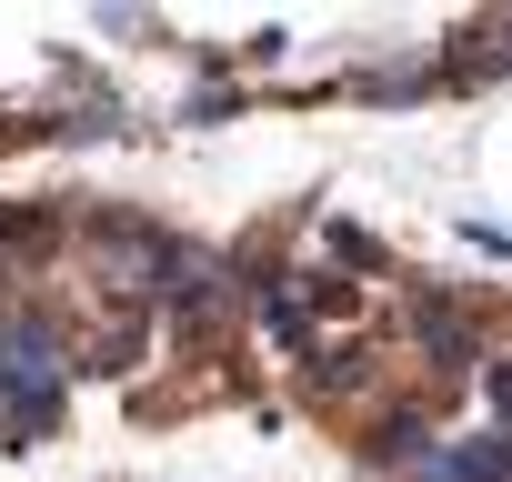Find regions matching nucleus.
Instances as JSON below:
<instances>
[{
    "mask_svg": "<svg viewBox=\"0 0 512 482\" xmlns=\"http://www.w3.org/2000/svg\"><path fill=\"white\" fill-rule=\"evenodd\" d=\"M412 352H422L432 372H482V332H472V312H462L452 292H422V302H412Z\"/></svg>",
    "mask_w": 512,
    "mask_h": 482,
    "instance_id": "f257e3e1",
    "label": "nucleus"
},
{
    "mask_svg": "<svg viewBox=\"0 0 512 482\" xmlns=\"http://www.w3.org/2000/svg\"><path fill=\"white\" fill-rule=\"evenodd\" d=\"M482 402H492V432H512V352H482Z\"/></svg>",
    "mask_w": 512,
    "mask_h": 482,
    "instance_id": "f03ea898",
    "label": "nucleus"
},
{
    "mask_svg": "<svg viewBox=\"0 0 512 482\" xmlns=\"http://www.w3.org/2000/svg\"><path fill=\"white\" fill-rule=\"evenodd\" d=\"M462 241H472L482 262H512V231H502V221H462Z\"/></svg>",
    "mask_w": 512,
    "mask_h": 482,
    "instance_id": "7ed1b4c3",
    "label": "nucleus"
}]
</instances>
